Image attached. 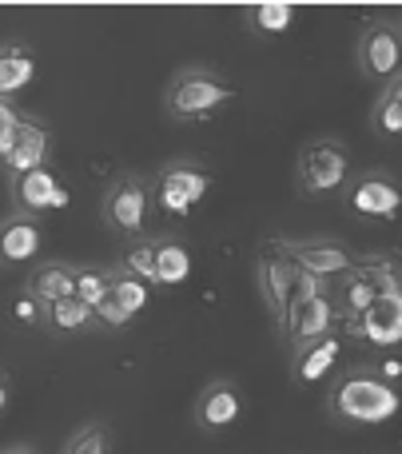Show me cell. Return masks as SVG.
<instances>
[{
  "mask_svg": "<svg viewBox=\"0 0 402 454\" xmlns=\"http://www.w3.org/2000/svg\"><path fill=\"white\" fill-rule=\"evenodd\" d=\"M120 271L135 275L143 283H156V239L140 235V239L124 243V255H120Z\"/></svg>",
  "mask_w": 402,
  "mask_h": 454,
  "instance_id": "obj_23",
  "label": "cell"
},
{
  "mask_svg": "<svg viewBox=\"0 0 402 454\" xmlns=\"http://www.w3.org/2000/svg\"><path fill=\"white\" fill-rule=\"evenodd\" d=\"M36 80V56L28 44H0V100H12Z\"/></svg>",
  "mask_w": 402,
  "mask_h": 454,
  "instance_id": "obj_18",
  "label": "cell"
},
{
  "mask_svg": "<svg viewBox=\"0 0 402 454\" xmlns=\"http://www.w3.org/2000/svg\"><path fill=\"white\" fill-rule=\"evenodd\" d=\"M244 415V391L231 379H212L196 399V423L204 431H228Z\"/></svg>",
  "mask_w": 402,
  "mask_h": 454,
  "instance_id": "obj_13",
  "label": "cell"
},
{
  "mask_svg": "<svg viewBox=\"0 0 402 454\" xmlns=\"http://www.w3.org/2000/svg\"><path fill=\"white\" fill-rule=\"evenodd\" d=\"M343 327L355 339H363V343L387 351V347H395L402 339V295H379L359 319L343 323Z\"/></svg>",
  "mask_w": 402,
  "mask_h": 454,
  "instance_id": "obj_11",
  "label": "cell"
},
{
  "mask_svg": "<svg viewBox=\"0 0 402 454\" xmlns=\"http://www.w3.org/2000/svg\"><path fill=\"white\" fill-rule=\"evenodd\" d=\"M236 100V88L212 68H180L164 88V112L175 124H199Z\"/></svg>",
  "mask_w": 402,
  "mask_h": 454,
  "instance_id": "obj_2",
  "label": "cell"
},
{
  "mask_svg": "<svg viewBox=\"0 0 402 454\" xmlns=\"http://www.w3.org/2000/svg\"><path fill=\"white\" fill-rule=\"evenodd\" d=\"M8 399H12V383H8V375L0 371V411L8 407Z\"/></svg>",
  "mask_w": 402,
  "mask_h": 454,
  "instance_id": "obj_31",
  "label": "cell"
},
{
  "mask_svg": "<svg viewBox=\"0 0 402 454\" xmlns=\"http://www.w3.org/2000/svg\"><path fill=\"white\" fill-rule=\"evenodd\" d=\"M8 315H12V323H20V327H44V303H36L28 291L8 303Z\"/></svg>",
  "mask_w": 402,
  "mask_h": 454,
  "instance_id": "obj_28",
  "label": "cell"
},
{
  "mask_svg": "<svg viewBox=\"0 0 402 454\" xmlns=\"http://www.w3.org/2000/svg\"><path fill=\"white\" fill-rule=\"evenodd\" d=\"M339 355H343V339L323 335V339H311V343L295 347L291 351V379L299 387H319L335 367H339Z\"/></svg>",
  "mask_w": 402,
  "mask_h": 454,
  "instance_id": "obj_14",
  "label": "cell"
},
{
  "mask_svg": "<svg viewBox=\"0 0 402 454\" xmlns=\"http://www.w3.org/2000/svg\"><path fill=\"white\" fill-rule=\"evenodd\" d=\"M339 327V315H335V303H331V291H323V295H303L299 303L287 311V319H283V339L291 343V351L295 347H303V343H311V339H323V335H331V331Z\"/></svg>",
  "mask_w": 402,
  "mask_h": 454,
  "instance_id": "obj_9",
  "label": "cell"
},
{
  "mask_svg": "<svg viewBox=\"0 0 402 454\" xmlns=\"http://www.w3.org/2000/svg\"><path fill=\"white\" fill-rule=\"evenodd\" d=\"M12 200L20 215H44V212H60L68 207V188L56 180L52 168H32V172L12 176Z\"/></svg>",
  "mask_w": 402,
  "mask_h": 454,
  "instance_id": "obj_10",
  "label": "cell"
},
{
  "mask_svg": "<svg viewBox=\"0 0 402 454\" xmlns=\"http://www.w3.org/2000/svg\"><path fill=\"white\" fill-rule=\"evenodd\" d=\"M16 128H20V112H16L12 100H0V164L8 160L16 144Z\"/></svg>",
  "mask_w": 402,
  "mask_h": 454,
  "instance_id": "obj_29",
  "label": "cell"
},
{
  "mask_svg": "<svg viewBox=\"0 0 402 454\" xmlns=\"http://www.w3.org/2000/svg\"><path fill=\"white\" fill-rule=\"evenodd\" d=\"M355 60H359V72L371 80H390L398 76V64H402V32L398 24L390 20H375L363 28L355 44Z\"/></svg>",
  "mask_w": 402,
  "mask_h": 454,
  "instance_id": "obj_7",
  "label": "cell"
},
{
  "mask_svg": "<svg viewBox=\"0 0 402 454\" xmlns=\"http://www.w3.org/2000/svg\"><path fill=\"white\" fill-rule=\"evenodd\" d=\"M92 323H100V327H108V331H120V327H128V323H132V315H128L112 295H104L100 303L92 307Z\"/></svg>",
  "mask_w": 402,
  "mask_h": 454,
  "instance_id": "obj_30",
  "label": "cell"
},
{
  "mask_svg": "<svg viewBox=\"0 0 402 454\" xmlns=\"http://www.w3.org/2000/svg\"><path fill=\"white\" fill-rule=\"evenodd\" d=\"M371 128L379 136H398L402 132V76H390L383 84L379 100L371 108Z\"/></svg>",
  "mask_w": 402,
  "mask_h": 454,
  "instance_id": "obj_21",
  "label": "cell"
},
{
  "mask_svg": "<svg viewBox=\"0 0 402 454\" xmlns=\"http://www.w3.org/2000/svg\"><path fill=\"white\" fill-rule=\"evenodd\" d=\"M44 323L56 331V335H72V331L92 327V307H84L76 295H72V299H56V303L44 307Z\"/></svg>",
  "mask_w": 402,
  "mask_h": 454,
  "instance_id": "obj_22",
  "label": "cell"
},
{
  "mask_svg": "<svg viewBox=\"0 0 402 454\" xmlns=\"http://www.w3.org/2000/svg\"><path fill=\"white\" fill-rule=\"evenodd\" d=\"M255 279H259V291L267 299V311L275 315V327H283L287 311L303 299L299 291V267L279 251V243H263L259 247V263H255Z\"/></svg>",
  "mask_w": 402,
  "mask_h": 454,
  "instance_id": "obj_4",
  "label": "cell"
},
{
  "mask_svg": "<svg viewBox=\"0 0 402 454\" xmlns=\"http://www.w3.org/2000/svg\"><path fill=\"white\" fill-rule=\"evenodd\" d=\"M275 243L299 271L319 275V279H339V275H347L355 267L351 247H343L339 239H275Z\"/></svg>",
  "mask_w": 402,
  "mask_h": 454,
  "instance_id": "obj_8",
  "label": "cell"
},
{
  "mask_svg": "<svg viewBox=\"0 0 402 454\" xmlns=\"http://www.w3.org/2000/svg\"><path fill=\"white\" fill-rule=\"evenodd\" d=\"M28 291L36 303H56V299H72L76 295V267L72 263H44L28 271Z\"/></svg>",
  "mask_w": 402,
  "mask_h": 454,
  "instance_id": "obj_19",
  "label": "cell"
},
{
  "mask_svg": "<svg viewBox=\"0 0 402 454\" xmlns=\"http://www.w3.org/2000/svg\"><path fill=\"white\" fill-rule=\"evenodd\" d=\"M40 243H44V231H40V220L32 215H4L0 220V267H24L40 255Z\"/></svg>",
  "mask_w": 402,
  "mask_h": 454,
  "instance_id": "obj_15",
  "label": "cell"
},
{
  "mask_svg": "<svg viewBox=\"0 0 402 454\" xmlns=\"http://www.w3.org/2000/svg\"><path fill=\"white\" fill-rule=\"evenodd\" d=\"M212 188V176L199 164H167L164 172L156 176V188H151V200L164 207L167 215H191L196 204L207 196Z\"/></svg>",
  "mask_w": 402,
  "mask_h": 454,
  "instance_id": "obj_6",
  "label": "cell"
},
{
  "mask_svg": "<svg viewBox=\"0 0 402 454\" xmlns=\"http://www.w3.org/2000/svg\"><path fill=\"white\" fill-rule=\"evenodd\" d=\"M148 207H151L148 184H143L140 176H120V180L108 188V196H104L100 215L116 235L140 239L143 227H148Z\"/></svg>",
  "mask_w": 402,
  "mask_h": 454,
  "instance_id": "obj_5",
  "label": "cell"
},
{
  "mask_svg": "<svg viewBox=\"0 0 402 454\" xmlns=\"http://www.w3.org/2000/svg\"><path fill=\"white\" fill-rule=\"evenodd\" d=\"M188 275H191V251H188V243L172 239V235L156 239V283H159V287H180Z\"/></svg>",
  "mask_w": 402,
  "mask_h": 454,
  "instance_id": "obj_20",
  "label": "cell"
},
{
  "mask_svg": "<svg viewBox=\"0 0 402 454\" xmlns=\"http://www.w3.org/2000/svg\"><path fill=\"white\" fill-rule=\"evenodd\" d=\"M379 299V291H375V283H371V275L359 267V259H355V267H351L347 275H339V287H331V303H335V315H339V323H351V319H359V315L367 311V307Z\"/></svg>",
  "mask_w": 402,
  "mask_h": 454,
  "instance_id": "obj_17",
  "label": "cell"
},
{
  "mask_svg": "<svg viewBox=\"0 0 402 454\" xmlns=\"http://www.w3.org/2000/svg\"><path fill=\"white\" fill-rule=\"evenodd\" d=\"M327 411H331L335 419H343V423L379 427L398 415V391L387 379L375 375V371H347V375L331 387Z\"/></svg>",
  "mask_w": 402,
  "mask_h": 454,
  "instance_id": "obj_1",
  "label": "cell"
},
{
  "mask_svg": "<svg viewBox=\"0 0 402 454\" xmlns=\"http://www.w3.org/2000/svg\"><path fill=\"white\" fill-rule=\"evenodd\" d=\"M398 204H402V196H398L395 180L383 172L359 176V180L347 188V207L355 215H363V220H395Z\"/></svg>",
  "mask_w": 402,
  "mask_h": 454,
  "instance_id": "obj_12",
  "label": "cell"
},
{
  "mask_svg": "<svg viewBox=\"0 0 402 454\" xmlns=\"http://www.w3.org/2000/svg\"><path fill=\"white\" fill-rule=\"evenodd\" d=\"M64 454H108V431H104L100 423L80 427V431L68 439Z\"/></svg>",
  "mask_w": 402,
  "mask_h": 454,
  "instance_id": "obj_27",
  "label": "cell"
},
{
  "mask_svg": "<svg viewBox=\"0 0 402 454\" xmlns=\"http://www.w3.org/2000/svg\"><path fill=\"white\" fill-rule=\"evenodd\" d=\"M108 295L116 299V303L135 319V315H140L143 307H148L151 291H148V283H143V279H135V275H128V271H120V267H116V271H112V287H108Z\"/></svg>",
  "mask_w": 402,
  "mask_h": 454,
  "instance_id": "obj_24",
  "label": "cell"
},
{
  "mask_svg": "<svg viewBox=\"0 0 402 454\" xmlns=\"http://www.w3.org/2000/svg\"><path fill=\"white\" fill-rule=\"evenodd\" d=\"M48 152H52V132H48L40 120L20 116V128H16V144L8 152L4 168L12 176L32 172V168H48Z\"/></svg>",
  "mask_w": 402,
  "mask_h": 454,
  "instance_id": "obj_16",
  "label": "cell"
},
{
  "mask_svg": "<svg viewBox=\"0 0 402 454\" xmlns=\"http://www.w3.org/2000/svg\"><path fill=\"white\" fill-rule=\"evenodd\" d=\"M351 180V152L339 140H311L299 152V192L331 196Z\"/></svg>",
  "mask_w": 402,
  "mask_h": 454,
  "instance_id": "obj_3",
  "label": "cell"
},
{
  "mask_svg": "<svg viewBox=\"0 0 402 454\" xmlns=\"http://www.w3.org/2000/svg\"><path fill=\"white\" fill-rule=\"evenodd\" d=\"M291 20H295V4H255V8H247V28L259 32V36L287 32Z\"/></svg>",
  "mask_w": 402,
  "mask_h": 454,
  "instance_id": "obj_25",
  "label": "cell"
},
{
  "mask_svg": "<svg viewBox=\"0 0 402 454\" xmlns=\"http://www.w3.org/2000/svg\"><path fill=\"white\" fill-rule=\"evenodd\" d=\"M0 454H40L36 447H28V442H12V447H4Z\"/></svg>",
  "mask_w": 402,
  "mask_h": 454,
  "instance_id": "obj_32",
  "label": "cell"
},
{
  "mask_svg": "<svg viewBox=\"0 0 402 454\" xmlns=\"http://www.w3.org/2000/svg\"><path fill=\"white\" fill-rule=\"evenodd\" d=\"M112 287V271H104V267H80L76 271V299L84 307H96L104 295H108Z\"/></svg>",
  "mask_w": 402,
  "mask_h": 454,
  "instance_id": "obj_26",
  "label": "cell"
}]
</instances>
